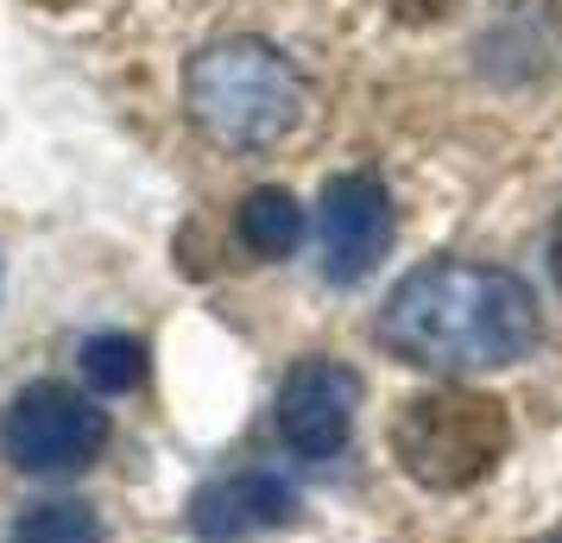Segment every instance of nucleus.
<instances>
[{"instance_id": "obj_5", "label": "nucleus", "mask_w": 562, "mask_h": 543, "mask_svg": "<svg viewBox=\"0 0 562 543\" xmlns=\"http://www.w3.org/2000/svg\"><path fill=\"white\" fill-rule=\"evenodd\" d=\"M316 240H323V272L335 285H360L385 253H392V196L380 178L348 171L323 183L316 203Z\"/></svg>"}, {"instance_id": "obj_7", "label": "nucleus", "mask_w": 562, "mask_h": 543, "mask_svg": "<svg viewBox=\"0 0 562 543\" xmlns=\"http://www.w3.org/2000/svg\"><path fill=\"white\" fill-rule=\"evenodd\" d=\"M297 518V487L284 480L279 467H240L209 480L190 499V538L196 543H247L266 531H284Z\"/></svg>"}, {"instance_id": "obj_1", "label": "nucleus", "mask_w": 562, "mask_h": 543, "mask_svg": "<svg viewBox=\"0 0 562 543\" xmlns=\"http://www.w3.org/2000/svg\"><path fill=\"white\" fill-rule=\"evenodd\" d=\"M543 336L531 285L506 265L436 259L385 297L380 341L430 373H486L525 361Z\"/></svg>"}, {"instance_id": "obj_2", "label": "nucleus", "mask_w": 562, "mask_h": 543, "mask_svg": "<svg viewBox=\"0 0 562 543\" xmlns=\"http://www.w3.org/2000/svg\"><path fill=\"white\" fill-rule=\"evenodd\" d=\"M183 102H190V121L209 139H222L234 152H259V146H279L284 133L297 127L304 82L272 45L228 38V45H209V52L190 57Z\"/></svg>"}, {"instance_id": "obj_12", "label": "nucleus", "mask_w": 562, "mask_h": 543, "mask_svg": "<svg viewBox=\"0 0 562 543\" xmlns=\"http://www.w3.org/2000/svg\"><path fill=\"white\" fill-rule=\"evenodd\" d=\"M537 543H562V531H550V538H537Z\"/></svg>"}, {"instance_id": "obj_10", "label": "nucleus", "mask_w": 562, "mask_h": 543, "mask_svg": "<svg viewBox=\"0 0 562 543\" xmlns=\"http://www.w3.org/2000/svg\"><path fill=\"white\" fill-rule=\"evenodd\" d=\"M7 543H102V518L89 512L82 499H45V506L20 512Z\"/></svg>"}, {"instance_id": "obj_3", "label": "nucleus", "mask_w": 562, "mask_h": 543, "mask_svg": "<svg viewBox=\"0 0 562 543\" xmlns=\"http://www.w3.org/2000/svg\"><path fill=\"white\" fill-rule=\"evenodd\" d=\"M506 449H512V417L493 392L442 386L411 398L405 411L392 417V455L430 493H461L486 480L506 462Z\"/></svg>"}, {"instance_id": "obj_6", "label": "nucleus", "mask_w": 562, "mask_h": 543, "mask_svg": "<svg viewBox=\"0 0 562 543\" xmlns=\"http://www.w3.org/2000/svg\"><path fill=\"white\" fill-rule=\"evenodd\" d=\"M360 411V373L348 361H304L279 386V437L304 462H329L348 449Z\"/></svg>"}, {"instance_id": "obj_11", "label": "nucleus", "mask_w": 562, "mask_h": 543, "mask_svg": "<svg viewBox=\"0 0 562 543\" xmlns=\"http://www.w3.org/2000/svg\"><path fill=\"white\" fill-rule=\"evenodd\" d=\"M550 265H557V285H562V222H557V234H550Z\"/></svg>"}, {"instance_id": "obj_8", "label": "nucleus", "mask_w": 562, "mask_h": 543, "mask_svg": "<svg viewBox=\"0 0 562 543\" xmlns=\"http://www.w3.org/2000/svg\"><path fill=\"white\" fill-rule=\"evenodd\" d=\"M240 240L254 247L259 259H291L297 253V240H304V208L291 190H254L247 203H240Z\"/></svg>"}, {"instance_id": "obj_9", "label": "nucleus", "mask_w": 562, "mask_h": 543, "mask_svg": "<svg viewBox=\"0 0 562 543\" xmlns=\"http://www.w3.org/2000/svg\"><path fill=\"white\" fill-rule=\"evenodd\" d=\"M82 380L108 398L146 386V341L139 336H89L82 341Z\"/></svg>"}, {"instance_id": "obj_4", "label": "nucleus", "mask_w": 562, "mask_h": 543, "mask_svg": "<svg viewBox=\"0 0 562 543\" xmlns=\"http://www.w3.org/2000/svg\"><path fill=\"white\" fill-rule=\"evenodd\" d=\"M0 449L32 480L82 474L108 449V411L95 398L57 386V380H38V386H26L7 405V417H0Z\"/></svg>"}]
</instances>
